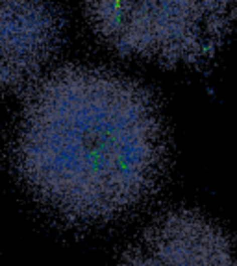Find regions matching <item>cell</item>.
<instances>
[{
	"instance_id": "obj_3",
	"label": "cell",
	"mask_w": 237,
	"mask_h": 266,
	"mask_svg": "<svg viewBox=\"0 0 237 266\" xmlns=\"http://www.w3.org/2000/svg\"><path fill=\"white\" fill-rule=\"evenodd\" d=\"M119 266H237V246L202 213L174 209L141 231Z\"/></svg>"
},
{
	"instance_id": "obj_2",
	"label": "cell",
	"mask_w": 237,
	"mask_h": 266,
	"mask_svg": "<svg viewBox=\"0 0 237 266\" xmlns=\"http://www.w3.org/2000/svg\"><path fill=\"white\" fill-rule=\"evenodd\" d=\"M86 19L115 52L163 65L211 59L237 21L233 2H93Z\"/></svg>"
},
{
	"instance_id": "obj_1",
	"label": "cell",
	"mask_w": 237,
	"mask_h": 266,
	"mask_svg": "<svg viewBox=\"0 0 237 266\" xmlns=\"http://www.w3.org/2000/svg\"><path fill=\"white\" fill-rule=\"evenodd\" d=\"M13 163L56 216L102 224L154 194L167 164V135L154 98L133 79L65 67L30 93Z\"/></svg>"
},
{
	"instance_id": "obj_4",
	"label": "cell",
	"mask_w": 237,
	"mask_h": 266,
	"mask_svg": "<svg viewBox=\"0 0 237 266\" xmlns=\"http://www.w3.org/2000/svg\"><path fill=\"white\" fill-rule=\"evenodd\" d=\"M63 19L50 4L0 2V93L34 83L59 46Z\"/></svg>"
}]
</instances>
